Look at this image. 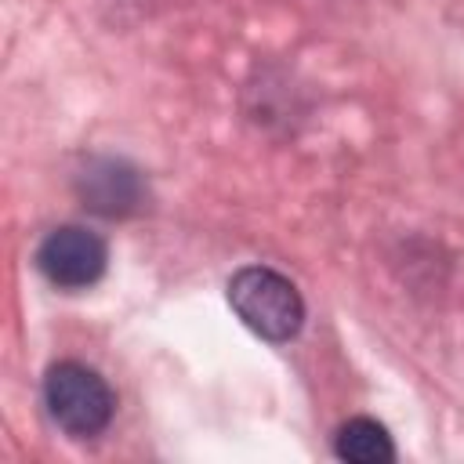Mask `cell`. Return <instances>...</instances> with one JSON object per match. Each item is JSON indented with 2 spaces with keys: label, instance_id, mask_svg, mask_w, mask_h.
<instances>
[{
  "label": "cell",
  "instance_id": "6da1fadb",
  "mask_svg": "<svg viewBox=\"0 0 464 464\" xmlns=\"http://www.w3.org/2000/svg\"><path fill=\"white\" fill-rule=\"evenodd\" d=\"M228 304L265 341H290L304 323L297 286L265 265H246L228 279Z\"/></svg>",
  "mask_w": 464,
  "mask_h": 464
},
{
  "label": "cell",
  "instance_id": "7a4b0ae2",
  "mask_svg": "<svg viewBox=\"0 0 464 464\" xmlns=\"http://www.w3.org/2000/svg\"><path fill=\"white\" fill-rule=\"evenodd\" d=\"M44 406L65 435L91 439L105 431V424L112 420L116 399L98 370L65 359V362H54L44 377Z\"/></svg>",
  "mask_w": 464,
  "mask_h": 464
},
{
  "label": "cell",
  "instance_id": "3957f363",
  "mask_svg": "<svg viewBox=\"0 0 464 464\" xmlns=\"http://www.w3.org/2000/svg\"><path fill=\"white\" fill-rule=\"evenodd\" d=\"M109 246L98 232L80 225H62L44 236L36 246V268L40 276L58 290H87L105 276Z\"/></svg>",
  "mask_w": 464,
  "mask_h": 464
},
{
  "label": "cell",
  "instance_id": "277c9868",
  "mask_svg": "<svg viewBox=\"0 0 464 464\" xmlns=\"http://www.w3.org/2000/svg\"><path fill=\"white\" fill-rule=\"evenodd\" d=\"M80 196L83 207L105 218H120L141 207V178L123 160H91L80 174Z\"/></svg>",
  "mask_w": 464,
  "mask_h": 464
},
{
  "label": "cell",
  "instance_id": "5b68a950",
  "mask_svg": "<svg viewBox=\"0 0 464 464\" xmlns=\"http://www.w3.org/2000/svg\"><path fill=\"white\" fill-rule=\"evenodd\" d=\"M334 453L341 460H352V464H388V460H395L392 435L384 431V424H377L370 417L344 420L334 435Z\"/></svg>",
  "mask_w": 464,
  "mask_h": 464
}]
</instances>
